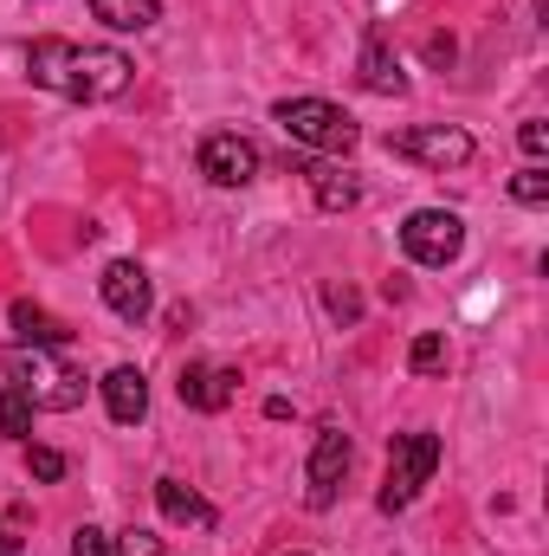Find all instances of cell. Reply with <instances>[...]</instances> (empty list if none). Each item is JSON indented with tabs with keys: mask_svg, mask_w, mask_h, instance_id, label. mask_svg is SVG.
Returning a JSON list of instances; mask_svg holds the SVG:
<instances>
[{
	"mask_svg": "<svg viewBox=\"0 0 549 556\" xmlns=\"http://www.w3.org/2000/svg\"><path fill=\"white\" fill-rule=\"evenodd\" d=\"M26 78L39 91H59L72 104H111L130 91L137 65L117 46H72V39H33L26 46Z\"/></svg>",
	"mask_w": 549,
	"mask_h": 556,
	"instance_id": "obj_1",
	"label": "cell"
},
{
	"mask_svg": "<svg viewBox=\"0 0 549 556\" xmlns=\"http://www.w3.org/2000/svg\"><path fill=\"white\" fill-rule=\"evenodd\" d=\"M7 382H13L33 408H46V415H72V408L85 402V369H72L59 350H39V343H20V350H13Z\"/></svg>",
	"mask_w": 549,
	"mask_h": 556,
	"instance_id": "obj_2",
	"label": "cell"
},
{
	"mask_svg": "<svg viewBox=\"0 0 549 556\" xmlns=\"http://www.w3.org/2000/svg\"><path fill=\"white\" fill-rule=\"evenodd\" d=\"M272 124L284 130L291 142H304V149H317V155H349L356 149V124L330 104V98H278L272 104Z\"/></svg>",
	"mask_w": 549,
	"mask_h": 556,
	"instance_id": "obj_3",
	"label": "cell"
},
{
	"mask_svg": "<svg viewBox=\"0 0 549 556\" xmlns=\"http://www.w3.org/2000/svg\"><path fill=\"white\" fill-rule=\"evenodd\" d=\"M433 466H439V433H395L388 440V479H382L375 505L382 511H408L420 498V485L433 479Z\"/></svg>",
	"mask_w": 549,
	"mask_h": 556,
	"instance_id": "obj_4",
	"label": "cell"
},
{
	"mask_svg": "<svg viewBox=\"0 0 549 556\" xmlns=\"http://www.w3.org/2000/svg\"><path fill=\"white\" fill-rule=\"evenodd\" d=\"M401 253L413 266H452L465 253V220L452 207H413L401 220Z\"/></svg>",
	"mask_w": 549,
	"mask_h": 556,
	"instance_id": "obj_5",
	"label": "cell"
},
{
	"mask_svg": "<svg viewBox=\"0 0 549 556\" xmlns=\"http://www.w3.org/2000/svg\"><path fill=\"white\" fill-rule=\"evenodd\" d=\"M388 149L408 155V162H420V168H439V175L472 162V137H465L459 124H413L401 137H388Z\"/></svg>",
	"mask_w": 549,
	"mask_h": 556,
	"instance_id": "obj_6",
	"label": "cell"
},
{
	"mask_svg": "<svg viewBox=\"0 0 549 556\" xmlns=\"http://www.w3.org/2000/svg\"><path fill=\"white\" fill-rule=\"evenodd\" d=\"M343 472H349V433L330 420V427H317V446H310V492H304V505L310 511H330Z\"/></svg>",
	"mask_w": 549,
	"mask_h": 556,
	"instance_id": "obj_7",
	"label": "cell"
},
{
	"mask_svg": "<svg viewBox=\"0 0 549 556\" xmlns=\"http://www.w3.org/2000/svg\"><path fill=\"white\" fill-rule=\"evenodd\" d=\"M201 175L214 188H246L259 175V149L240 137V130H214V137L201 142Z\"/></svg>",
	"mask_w": 549,
	"mask_h": 556,
	"instance_id": "obj_8",
	"label": "cell"
},
{
	"mask_svg": "<svg viewBox=\"0 0 549 556\" xmlns=\"http://www.w3.org/2000/svg\"><path fill=\"white\" fill-rule=\"evenodd\" d=\"M98 291H104L111 317H124V324H142L155 311V285H149V273H142L137 260H111L104 278H98Z\"/></svg>",
	"mask_w": 549,
	"mask_h": 556,
	"instance_id": "obj_9",
	"label": "cell"
},
{
	"mask_svg": "<svg viewBox=\"0 0 549 556\" xmlns=\"http://www.w3.org/2000/svg\"><path fill=\"white\" fill-rule=\"evenodd\" d=\"M175 389H181V402H188L194 415H220V408L240 395V369H227V363H188Z\"/></svg>",
	"mask_w": 549,
	"mask_h": 556,
	"instance_id": "obj_10",
	"label": "cell"
},
{
	"mask_svg": "<svg viewBox=\"0 0 549 556\" xmlns=\"http://www.w3.org/2000/svg\"><path fill=\"white\" fill-rule=\"evenodd\" d=\"M356 78H362V91H375V98H401V91H408V72H401V59H395V46H388L382 33H369V39H362V59H356Z\"/></svg>",
	"mask_w": 549,
	"mask_h": 556,
	"instance_id": "obj_11",
	"label": "cell"
},
{
	"mask_svg": "<svg viewBox=\"0 0 549 556\" xmlns=\"http://www.w3.org/2000/svg\"><path fill=\"white\" fill-rule=\"evenodd\" d=\"M104 408H111L117 427H137V420L149 415V382H142L137 363H117V369L104 376Z\"/></svg>",
	"mask_w": 549,
	"mask_h": 556,
	"instance_id": "obj_12",
	"label": "cell"
},
{
	"mask_svg": "<svg viewBox=\"0 0 549 556\" xmlns=\"http://www.w3.org/2000/svg\"><path fill=\"white\" fill-rule=\"evenodd\" d=\"M304 181H310V194H317L323 214H349L362 201V181L349 168H336V162H304Z\"/></svg>",
	"mask_w": 549,
	"mask_h": 556,
	"instance_id": "obj_13",
	"label": "cell"
},
{
	"mask_svg": "<svg viewBox=\"0 0 549 556\" xmlns=\"http://www.w3.org/2000/svg\"><path fill=\"white\" fill-rule=\"evenodd\" d=\"M155 505H162L168 525H194V531H214V525H220V511H214L201 492H188L181 479H155Z\"/></svg>",
	"mask_w": 549,
	"mask_h": 556,
	"instance_id": "obj_14",
	"label": "cell"
},
{
	"mask_svg": "<svg viewBox=\"0 0 549 556\" xmlns=\"http://www.w3.org/2000/svg\"><path fill=\"white\" fill-rule=\"evenodd\" d=\"M7 324H13V337H20V343H39V350H65V343H72V330H65L52 311H39L33 298H13Z\"/></svg>",
	"mask_w": 549,
	"mask_h": 556,
	"instance_id": "obj_15",
	"label": "cell"
},
{
	"mask_svg": "<svg viewBox=\"0 0 549 556\" xmlns=\"http://www.w3.org/2000/svg\"><path fill=\"white\" fill-rule=\"evenodd\" d=\"M91 13L111 26V33H142L162 20V0H91Z\"/></svg>",
	"mask_w": 549,
	"mask_h": 556,
	"instance_id": "obj_16",
	"label": "cell"
},
{
	"mask_svg": "<svg viewBox=\"0 0 549 556\" xmlns=\"http://www.w3.org/2000/svg\"><path fill=\"white\" fill-rule=\"evenodd\" d=\"M0 433H7V440H26V433H33V402H26L7 376H0Z\"/></svg>",
	"mask_w": 549,
	"mask_h": 556,
	"instance_id": "obj_17",
	"label": "cell"
},
{
	"mask_svg": "<svg viewBox=\"0 0 549 556\" xmlns=\"http://www.w3.org/2000/svg\"><path fill=\"white\" fill-rule=\"evenodd\" d=\"M511 201H524V207H549V168L544 162H531V168L511 175Z\"/></svg>",
	"mask_w": 549,
	"mask_h": 556,
	"instance_id": "obj_18",
	"label": "cell"
},
{
	"mask_svg": "<svg viewBox=\"0 0 549 556\" xmlns=\"http://www.w3.org/2000/svg\"><path fill=\"white\" fill-rule=\"evenodd\" d=\"M408 369H413V376H439V369H446V337H433V330H426V337H413Z\"/></svg>",
	"mask_w": 549,
	"mask_h": 556,
	"instance_id": "obj_19",
	"label": "cell"
},
{
	"mask_svg": "<svg viewBox=\"0 0 549 556\" xmlns=\"http://www.w3.org/2000/svg\"><path fill=\"white\" fill-rule=\"evenodd\" d=\"M111 556H168V544H162L155 531H124V538L111 544Z\"/></svg>",
	"mask_w": 549,
	"mask_h": 556,
	"instance_id": "obj_20",
	"label": "cell"
},
{
	"mask_svg": "<svg viewBox=\"0 0 549 556\" xmlns=\"http://www.w3.org/2000/svg\"><path fill=\"white\" fill-rule=\"evenodd\" d=\"M26 472L52 485V479H65V453H52V446H33V453H26Z\"/></svg>",
	"mask_w": 549,
	"mask_h": 556,
	"instance_id": "obj_21",
	"label": "cell"
},
{
	"mask_svg": "<svg viewBox=\"0 0 549 556\" xmlns=\"http://www.w3.org/2000/svg\"><path fill=\"white\" fill-rule=\"evenodd\" d=\"M72 556H111V538H104L98 525H78V531H72Z\"/></svg>",
	"mask_w": 549,
	"mask_h": 556,
	"instance_id": "obj_22",
	"label": "cell"
},
{
	"mask_svg": "<svg viewBox=\"0 0 549 556\" xmlns=\"http://www.w3.org/2000/svg\"><path fill=\"white\" fill-rule=\"evenodd\" d=\"M518 142H524V155H531V162H544V155H549V124H537V117H531V124L518 130Z\"/></svg>",
	"mask_w": 549,
	"mask_h": 556,
	"instance_id": "obj_23",
	"label": "cell"
},
{
	"mask_svg": "<svg viewBox=\"0 0 549 556\" xmlns=\"http://www.w3.org/2000/svg\"><path fill=\"white\" fill-rule=\"evenodd\" d=\"M330 311H336V317H343V324H349V317H356V311H362V304H356V291H330Z\"/></svg>",
	"mask_w": 549,
	"mask_h": 556,
	"instance_id": "obj_24",
	"label": "cell"
},
{
	"mask_svg": "<svg viewBox=\"0 0 549 556\" xmlns=\"http://www.w3.org/2000/svg\"><path fill=\"white\" fill-rule=\"evenodd\" d=\"M426 59H433V65H452V39L433 33V39H426Z\"/></svg>",
	"mask_w": 549,
	"mask_h": 556,
	"instance_id": "obj_25",
	"label": "cell"
},
{
	"mask_svg": "<svg viewBox=\"0 0 549 556\" xmlns=\"http://www.w3.org/2000/svg\"><path fill=\"white\" fill-rule=\"evenodd\" d=\"M0 556H20V531L13 525H0Z\"/></svg>",
	"mask_w": 549,
	"mask_h": 556,
	"instance_id": "obj_26",
	"label": "cell"
},
{
	"mask_svg": "<svg viewBox=\"0 0 549 556\" xmlns=\"http://www.w3.org/2000/svg\"><path fill=\"white\" fill-rule=\"evenodd\" d=\"M284 556H310V551H284Z\"/></svg>",
	"mask_w": 549,
	"mask_h": 556,
	"instance_id": "obj_27",
	"label": "cell"
}]
</instances>
